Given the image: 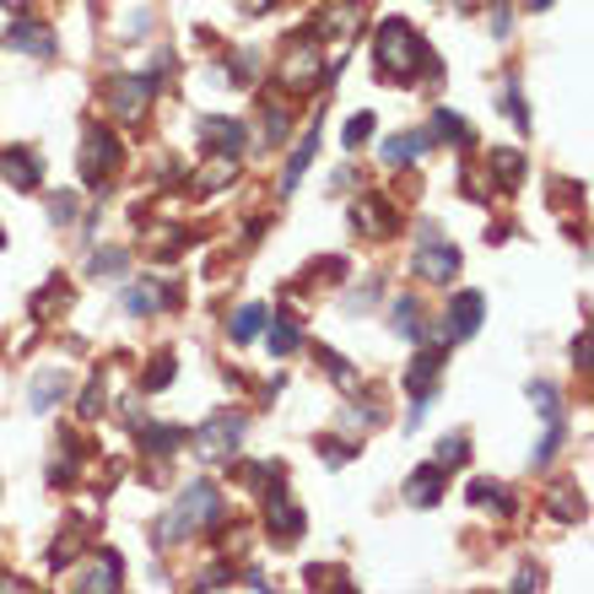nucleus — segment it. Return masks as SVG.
<instances>
[{"instance_id":"3","label":"nucleus","mask_w":594,"mask_h":594,"mask_svg":"<svg viewBox=\"0 0 594 594\" xmlns=\"http://www.w3.org/2000/svg\"><path fill=\"white\" fill-rule=\"evenodd\" d=\"M319 82H325L319 33H314V27H308V33H292V44H287L281 60H276V86L292 92V97H308V92H319Z\"/></svg>"},{"instance_id":"21","label":"nucleus","mask_w":594,"mask_h":594,"mask_svg":"<svg viewBox=\"0 0 594 594\" xmlns=\"http://www.w3.org/2000/svg\"><path fill=\"white\" fill-rule=\"evenodd\" d=\"M314 147H319V125H314V130H308V136L298 141L292 163H287V173H281V195H287V189H298V178H303V168L314 163Z\"/></svg>"},{"instance_id":"43","label":"nucleus","mask_w":594,"mask_h":594,"mask_svg":"<svg viewBox=\"0 0 594 594\" xmlns=\"http://www.w3.org/2000/svg\"><path fill=\"white\" fill-rule=\"evenodd\" d=\"M222 584H233V568H206L195 590H222Z\"/></svg>"},{"instance_id":"36","label":"nucleus","mask_w":594,"mask_h":594,"mask_svg":"<svg viewBox=\"0 0 594 594\" xmlns=\"http://www.w3.org/2000/svg\"><path fill=\"white\" fill-rule=\"evenodd\" d=\"M432 130H438V136H449V141H465V147H470V125H465L459 114H449V108H438Z\"/></svg>"},{"instance_id":"9","label":"nucleus","mask_w":594,"mask_h":594,"mask_svg":"<svg viewBox=\"0 0 594 594\" xmlns=\"http://www.w3.org/2000/svg\"><path fill=\"white\" fill-rule=\"evenodd\" d=\"M5 44L22 49V55H33V60H49V55L60 49L55 27H44V22H33V16H16V22L5 27Z\"/></svg>"},{"instance_id":"23","label":"nucleus","mask_w":594,"mask_h":594,"mask_svg":"<svg viewBox=\"0 0 594 594\" xmlns=\"http://www.w3.org/2000/svg\"><path fill=\"white\" fill-rule=\"evenodd\" d=\"M178 443H184V432H178V427H152V422L141 427V449H147V454H158V459H168Z\"/></svg>"},{"instance_id":"2","label":"nucleus","mask_w":594,"mask_h":594,"mask_svg":"<svg viewBox=\"0 0 594 594\" xmlns=\"http://www.w3.org/2000/svg\"><path fill=\"white\" fill-rule=\"evenodd\" d=\"M217 519H222V492H217L211 481H189L184 498L173 503V513L158 524V529H163V546H178V540L200 535V529L217 524Z\"/></svg>"},{"instance_id":"16","label":"nucleus","mask_w":594,"mask_h":594,"mask_svg":"<svg viewBox=\"0 0 594 594\" xmlns=\"http://www.w3.org/2000/svg\"><path fill=\"white\" fill-rule=\"evenodd\" d=\"M438 378H443V351H417V362L406 368V389H411V400H427V395L438 389Z\"/></svg>"},{"instance_id":"8","label":"nucleus","mask_w":594,"mask_h":594,"mask_svg":"<svg viewBox=\"0 0 594 594\" xmlns=\"http://www.w3.org/2000/svg\"><path fill=\"white\" fill-rule=\"evenodd\" d=\"M357 27H362V0H330V5H325V16L314 22V33H330V38H336V55L351 49Z\"/></svg>"},{"instance_id":"11","label":"nucleus","mask_w":594,"mask_h":594,"mask_svg":"<svg viewBox=\"0 0 594 594\" xmlns=\"http://www.w3.org/2000/svg\"><path fill=\"white\" fill-rule=\"evenodd\" d=\"M233 178H238V158H233V152H211L200 168L189 173V189H195V195H217V189H228Z\"/></svg>"},{"instance_id":"32","label":"nucleus","mask_w":594,"mask_h":594,"mask_svg":"<svg viewBox=\"0 0 594 594\" xmlns=\"http://www.w3.org/2000/svg\"><path fill=\"white\" fill-rule=\"evenodd\" d=\"M265 340H270V357H292V351H298V325L276 314V325H270V336Z\"/></svg>"},{"instance_id":"47","label":"nucleus","mask_w":594,"mask_h":594,"mask_svg":"<svg viewBox=\"0 0 594 594\" xmlns=\"http://www.w3.org/2000/svg\"><path fill=\"white\" fill-rule=\"evenodd\" d=\"M524 5H529V11H546V5H557V0H524Z\"/></svg>"},{"instance_id":"45","label":"nucleus","mask_w":594,"mask_h":594,"mask_svg":"<svg viewBox=\"0 0 594 594\" xmlns=\"http://www.w3.org/2000/svg\"><path fill=\"white\" fill-rule=\"evenodd\" d=\"M540 584H546V579H540V568H524V573L513 579V590H519V594H524V590H540Z\"/></svg>"},{"instance_id":"18","label":"nucleus","mask_w":594,"mask_h":594,"mask_svg":"<svg viewBox=\"0 0 594 594\" xmlns=\"http://www.w3.org/2000/svg\"><path fill=\"white\" fill-rule=\"evenodd\" d=\"M406 498H411L417 509H432V503L443 498V465H422V470L406 481Z\"/></svg>"},{"instance_id":"14","label":"nucleus","mask_w":594,"mask_h":594,"mask_svg":"<svg viewBox=\"0 0 594 594\" xmlns=\"http://www.w3.org/2000/svg\"><path fill=\"white\" fill-rule=\"evenodd\" d=\"M0 178H5V184H16V189H38L44 163H38L27 147H11V152H0Z\"/></svg>"},{"instance_id":"48","label":"nucleus","mask_w":594,"mask_h":594,"mask_svg":"<svg viewBox=\"0 0 594 594\" xmlns=\"http://www.w3.org/2000/svg\"><path fill=\"white\" fill-rule=\"evenodd\" d=\"M11 5H27V0H11Z\"/></svg>"},{"instance_id":"39","label":"nucleus","mask_w":594,"mask_h":594,"mask_svg":"<svg viewBox=\"0 0 594 594\" xmlns=\"http://www.w3.org/2000/svg\"><path fill=\"white\" fill-rule=\"evenodd\" d=\"M503 108H509V119L519 125V130H529V108H524V97H519V86L509 82V92H503Z\"/></svg>"},{"instance_id":"19","label":"nucleus","mask_w":594,"mask_h":594,"mask_svg":"<svg viewBox=\"0 0 594 594\" xmlns=\"http://www.w3.org/2000/svg\"><path fill=\"white\" fill-rule=\"evenodd\" d=\"M173 303V292H163V287H152V281H141V287H130L125 292V308L136 314V319H152L158 308H168Z\"/></svg>"},{"instance_id":"34","label":"nucleus","mask_w":594,"mask_h":594,"mask_svg":"<svg viewBox=\"0 0 594 594\" xmlns=\"http://www.w3.org/2000/svg\"><path fill=\"white\" fill-rule=\"evenodd\" d=\"M470 503L476 509H492V513H509V498H503L498 481H470Z\"/></svg>"},{"instance_id":"29","label":"nucleus","mask_w":594,"mask_h":594,"mask_svg":"<svg viewBox=\"0 0 594 594\" xmlns=\"http://www.w3.org/2000/svg\"><path fill=\"white\" fill-rule=\"evenodd\" d=\"M319 362H325V373L336 378V384L346 389V395H357V389H362V378H357V373L346 368V357H340V351H330V346H319Z\"/></svg>"},{"instance_id":"33","label":"nucleus","mask_w":594,"mask_h":594,"mask_svg":"<svg viewBox=\"0 0 594 594\" xmlns=\"http://www.w3.org/2000/svg\"><path fill=\"white\" fill-rule=\"evenodd\" d=\"M82 546H86L82 529H66V540H55V546H49V568H71Z\"/></svg>"},{"instance_id":"12","label":"nucleus","mask_w":594,"mask_h":594,"mask_svg":"<svg viewBox=\"0 0 594 594\" xmlns=\"http://www.w3.org/2000/svg\"><path fill=\"white\" fill-rule=\"evenodd\" d=\"M481 314H487V298L481 292H459L454 298V308L443 314V325H449V340H465L481 330Z\"/></svg>"},{"instance_id":"41","label":"nucleus","mask_w":594,"mask_h":594,"mask_svg":"<svg viewBox=\"0 0 594 594\" xmlns=\"http://www.w3.org/2000/svg\"><path fill=\"white\" fill-rule=\"evenodd\" d=\"M287 130H292V119L270 108V114H265V141H270V147H281V141H287Z\"/></svg>"},{"instance_id":"49","label":"nucleus","mask_w":594,"mask_h":594,"mask_svg":"<svg viewBox=\"0 0 594 594\" xmlns=\"http://www.w3.org/2000/svg\"><path fill=\"white\" fill-rule=\"evenodd\" d=\"M0 249H5V233H0Z\"/></svg>"},{"instance_id":"22","label":"nucleus","mask_w":594,"mask_h":594,"mask_svg":"<svg viewBox=\"0 0 594 594\" xmlns=\"http://www.w3.org/2000/svg\"><path fill=\"white\" fill-rule=\"evenodd\" d=\"M119 573H125V568H119V557H114V551H103V562H97V568H92V573H86V579H77V590H119Z\"/></svg>"},{"instance_id":"46","label":"nucleus","mask_w":594,"mask_h":594,"mask_svg":"<svg viewBox=\"0 0 594 594\" xmlns=\"http://www.w3.org/2000/svg\"><path fill=\"white\" fill-rule=\"evenodd\" d=\"M573 362H579V368H590V336L573 340Z\"/></svg>"},{"instance_id":"24","label":"nucleus","mask_w":594,"mask_h":594,"mask_svg":"<svg viewBox=\"0 0 594 594\" xmlns=\"http://www.w3.org/2000/svg\"><path fill=\"white\" fill-rule=\"evenodd\" d=\"M546 509L557 513L562 524H579V519H584V498H579L573 487H551V492H546Z\"/></svg>"},{"instance_id":"31","label":"nucleus","mask_w":594,"mask_h":594,"mask_svg":"<svg viewBox=\"0 0 594 594\" xmlns=\"http://www.w3.org/2000/svg\"><path fill=\"white\" fill-rule=\"evenodd\" d=\"M228 330H233V340H255L259 330H265V308H259V303H249V308H238Z\"/></svg>"},{"instance_id":"38","label":"nucleus","mask_w":594,"mask_h":594,"mask_svg":"<svg viewBox=\"0 0 594 594\" xmlns=\"http://www.w3.org/2000/svg\"><path fill=\"white\" fill-rule=\"evenodd\" d=\"M173 373H178V368H173V357L163 351V357H152V368H147V378H141V384H147V389H168Z\"/></svg>"},{"instance_id":"5","label":"nucleus","mask_w":594,"mask_h":594,"mask_svg":"<svg viewBox=\"0 0 594 594\" xmlns=\"http://www.w3.org/2000/svg\"><path fill=\"white\" fill-rule=\"evenodd\" d=\"M125 163V147H119V136L114 130H103V125H86L82 136V178L86 184H103V178H114Z\"/></svg>"},{"instance_id":"13","label":"nucleus","mask_w":594,"mask_h":594,"mask_svg":"<svg viewBox=\"0 0 594 594\" xmlns=\"http://www.w3.org/2000/svg\"><path fill=\"white\" fill-rule=\"evenodd\" d=\"M351 222H357V228H362L368 238H389V233L400 228V222H395V211H389V206H384L378 195H362V200L351 206Z\"/></svg>"},{"instance_id":"35","label":"nucleus","mask_w":594,"mask_h":594,"mask_svg":"<svg viewBox=\"0 0 594 594\" xmlns=\"http://www.w3.org/2000/svg\"><path fill=\"white\" fill-rule=\"evenodd\" d=\"M529 406H535L546 422H562V400H557V389H551V384H529Z\"/></svg>"},{"instance_id":"20","label":"nucleus","mask_w":594,"mask_h":594,"mask_svg":"<svg viewBox=\"0 0 594 594\" xmlns=\"http://www.w3.org/2000/svg\"><path fill=\"white\" fill-rule=\"evenodd\" d=\"M422 152H427V136H417V130H411V136H389V141H384V163H389V168L417 163Z\"/></svg>"},{"instance_id":"1","label":"nucleus","mask_w":594,"mask_h":594,"mask_svg":"<svg viewBox=\"0 0 594 594\" xmlns=\"http://www.w3.org/2000/svg\"><path fill=\"white\" fill-rule=\"evenodd\" d=\"M373 60H378V77H384V82H417V77H438V55H432L422 38H417V27H406L400 16H384V22H378Z\"/></svg>"},{"instance_id":"40","label":"nucleus","mask_w":594,"mask_h":594,"mask_svg":"<svg viewBox=\"0 0 594 594\" xmlns=\"http://www.w3.org/2000/svg\"><path fill=\"white\" fill-rule=\"evenodd\" d=\"M82 417L92 422V417H103V373L86 384V395H82Z\"/></svg>"},{"instance_id":"44","label":"nucleus","mask_w":594,"mask_h":594,"mask_svg":"<svg viewBox=\"0 0 594 594\" xmlns=\"http://www.w3.org/2000/svg\"><path fill=\"white\" fill-rule=\"evenodd\" d=\"M319 449H325V459H330V465H346V459L357 454V449H351V443H340V438H325Z\"/></svg>"},{"instance_id":"17","label":"nucleus","mask_w":594,"mask_h":594,"mask_svg":"<svg viewBox=\"0 0 594 594\" xmlns=\"http://www.w3.org/2000/svg\"><path fill=\"white\" fill-rule=\"evenodd\" d=\"M195 130H200L206 152H233V158H238V147H244V125H233V119H217V114H206Z\"/></svg>"},{"instance_id":"4","label":"nucleus","mask_w":594,"mask_h":594,"mask_svg":"<svg viewBox=\"0 0 594 594\" xmlns=\"http://www.w3.org/2000/svg\"><path fill=\"white\" fill-rule=\"evenodd\" d=\"M184 438L195 443L200 459H233V449L244 438V417L238 411H217V417H206V422L195 427V432H184Z\"/></svg>"},{"instance_id":"30","label":"nucleus","mask_w":594,"mask_h":594,"mask_svg":"<svg viewBox=\"0 0 594 594\" xmlns=\"http://www.w3.org/2000/svg\"><path fill=\"white\" fill-rule=\"evenodd\" d=\"M373 141V114H357V119H346V130H340V147L346 152H362Z\"/></svg>"},{"instance_id":"37","label":"nucleus","mask_w":594,"mask_h":594,"mask_svg":"<svg viewBox=\"0 0 594 594\" xmlns=\"http://www.w3.org/2000/svg\"><path fill=\"white\" fill-rule=\"evenodd\" d=\"M465 459H470V443H465V438H443V443H438V465H443V470H459Z\"/></svg>"},{"instance_id":"26","label":"nucleus","mask_w":594,"mask_h":594,"mask_svg":"<svg viewBox=\"0 0 594 594\" xmlns=\"http://www.w3.org/2000/svg\"><path fill=\"white\" fill-rule=\"evenodd\" d=\"M86 270H92L97 281H119V276L130 270V255H125V249H97V255H92V265H86Z\"/></svg>"},{"instance_id":"25","label":"nucleus","mask_w":594,"mask_h":594,"mask_svg":"<svg viewBox=\"0 0 594 594\" xmlns=\"http://www.w3.org/2000/svg\"><path fill=\"white\" fill-rule=\"evenodd\" d=\"M395 336L422 340V303L417 298H395Z\"/></svg>"},{"instance_id":"10","label":"nucleus","mask_w":594,"mask_h":594,"mask_svg":"<svg viewBox=\"0 0 594 594\" xmlns=\"http://www.w3.org/2000/svg\"><path fill=\"white\" fill-rule=\"evenodd\" d=\"M265 519H270V529L281 535V546H298L303 540V529H308V519H303V509L287 498V492H276L270 487V503H265Z\"/></svg>"},{"instance_id":"42","label":"nucleus","mask_w":594,"mask_h":594,"mask_svg":"<svg viewBox=\"0 0 594 594\" xmlns=\"http://www.w3.org/2000/svg\"><path fill=\"white\" fill-rule=\"evenodd\" d=\"M49 222H60V228L77 222V200H71V195H55V200H49Z\"/></svg>"},{"instance_id":"27","label":"nucleus","mask_w":594,"mask_h":594,"mask_svg":"<svg viewBox=\"0 0 594 594\" xmlns=\"http://www.w3.org/2000/svg\"><path fill=\"white\" fill-rule=\"evenodd\" d=\"M492 173L503 178V189H513V184L524 178V152H513V147H492Z\"/></svg>"},{"instance_id":"6","label":"nucleus","mask_w":594,"mask_h":594,"mask_svg":"<svg viewBox=\"0 0 594 594\" xmlns=\"http://www.w3.org/2000/svg\"><path fill=\"white\" fill-rule=\"evenodd\" d=\"M152 92H158V82H147V77H108V82H103L108 108H114L125 125L147 119V103H152Z\"/></svg>"},{"instance_id":"28","label":"nucleus","mask_w":594,"mask_h":594,"mask_svg":"<svg viewBox=\"0 0 594 594\" xmlns=\"http://www.w3.org/2000/svg\"><path fill=\"white\" fill-rule=\"evenodd\" d=\"M55 308H71V287H60V281H49V287L33 298V308H27V314H33V319H49Z\"/></svg>"},{"instance_id":"7","label":"nucleus","mask_w":594,"mask_h":594,"mask_svg":"<svg viewBox=\"0 0 594 594\" xmlns=\"http://www.w3.org/2000/svg\"><path fill=\"white\" fill-rule=\"evenodd\" d=\"M411 270H417L422 281H449V276H459V249H454V244H443V238H432V228H427L422 244H417Z\"/></svg>"},{"instance_id":"15","label":"nucleus","mask_w":594,"mask_h":594,"mask_svg":"<svg viewBox=\"0 0 594 594\" xmlns=\"http://www.w3.org/2000/svg\"><path fill=\"white\" fill-rule=\"evenodd\" d=\"M66 395H71V373H66V368H44V373L33 378V389H27L33 411H55Z\"/></svg>"}]
</instances>
